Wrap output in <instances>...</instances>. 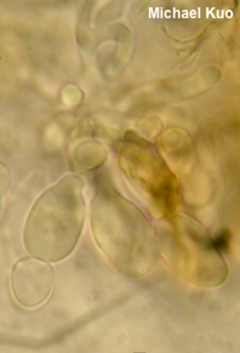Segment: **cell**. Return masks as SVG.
Here are the masks:
<instances>
[{
	"mask_svg": "<svg viewBox=\"0 0 240 353\" xmlns=\"http://www.w3.org/2000/svg\"><path fill=\"white\" fill-rule=\"evenodd\" d=\"M96 242L120 272L142 277L158 260L153 228L145 215L112 190H100L92 202Z\"/></svg>",
	"mask_w": 240,
	"mask_h": 353,
	"instance_id": "1",
	"label": "cell"
},
{
	"mask_svg": "<svg viewBox=\"0 0 240 353\" xmlns=\"http://www.w3.org/2000/svg\"><path fill=\"white\" fill-rule=\"evenodd\" d=\"M86 220L83 181L66 176L40 196L25 228L26 249L34 258L56 263L77 245Z\"/></svg>",
	"mask_w": 240,
	"mask_h": 353,
	"instance_id": "2",
	"label": "cell"
},
{
	"mask_svg": "<svg viewBox=\"0 0 240 353\" xmlns=\"http://www.w3.org/2000/svg\"><path fill=\"white\" fill-rule=\"evenodd\" d=\"M119 163L129 180L146 192L150 202L160 212H175L176 181L159 153L148 142L139 137L126 139L121 148Z\"/></svg>",
	"mask_w": 240,
	"mask_h": 353,
	"instance_id": "3",
	"label": "cell"
},
{
	"mask_svg": "<svg viewBox=\"0 0 240 353\" xmlns=\"http://www.w3.org/2000/svg\"><path fill=\"white\" fill-rule=\"evenodd\" d=\"M11 285L17 303L25 307H37L52 293L55 271L44 260L34 256L21 259L12 268Z\"/></svg>",
	"mask_w": 240,
	"mask_h": 353,
	"instance_id": "4",
	"label": "cell"
}]
</instances>
